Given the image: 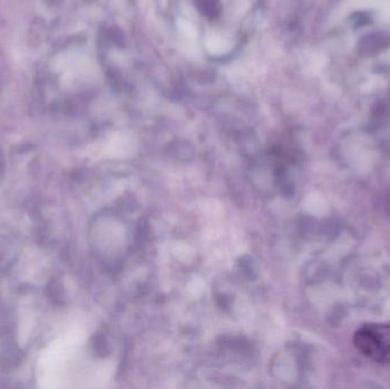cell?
Masks as SVG:
<instances>
[{
    "label": "cell",
    "instance_id": "1",
    "mask_svg": "<svg viewBox=\"0 0 390 389\" xmlns=\"http://www.w3.org/2000/svg\"><path fill=\"white\" fill-rule=\"evenodd\" d=\"M354 345L373 362L390 364V324H363L355 332Z\"/></svg>",
    "mask_w": 390,
    "mask_h": 389
},
{
    "label": "cell",
    "instance_id": "2",
    "mask_svg": "<svg viewBox=\"0 0 390 389\" xmlns=\"http://www.w3.org/2000/svg\"><path fill=\"white\" fill-rule=\"evenodd\" d=\"M389 39L381 33H372L362 39L360 48L363 53H376L387 46Z\"/></svg>",
    "mask_w": 390,
    "mask_h": 389
},
{
    "label": "cell",
    "instance_id": "3",
    "mask_svg": "<svg viewBox=\"0 0 390 389\" xmlns=\"http://www.w3.org/2000/svg\"><path fill=\"white\" fill-rule=\"evenodd\" d=\"M216 1L217 0H199L197 3H201L204 5L202 10H206V13L210 12L213 15H215V13L218 12L217 10Z\"/></svg>",
    "mask_w": 390,
    "mask_h": 389
}]
</instances>
